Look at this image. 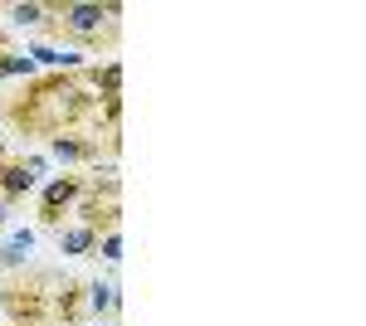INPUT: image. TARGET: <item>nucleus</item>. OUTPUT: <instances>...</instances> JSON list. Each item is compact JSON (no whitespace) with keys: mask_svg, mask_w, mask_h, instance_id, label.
<instances>
[{"mask_svg":"<svg viewBox=\"0 0 366 326\" xmlns=\"http://www.w3.org/2000/svg\"><path fill=\"white\" fill-rule=\"evenodd\" d=\"M79 195H84V175H59V180H49L44 195H39V224L59 229L64 210H74V205H79Z\"/></svg>","mask_w":366,"mask_h":326,"instance_id":"obj_1","label":"nucleus"},{"mask_svg":"<svg viewBox=\"0 0 366 326\" xmlns=\"http://www.w3.org/2000/svg\"><path fill=\"white\" fill-rule=\"evenodd\" d=\"M49 156L64 165H79V161H103V146L98 136H79V132H59L49 136Z\"/></svg>","mask_w":366,"mask_h":326,"instance_id":"obj_2","label":"nucleus"},{"mask_svg":"<svg viewBox=\"0 0 366 326\" xmlns=\"http://www.w3.org/2000/svg\"><path fill=\"white\" fill-rule=\"evenodd\" d=\"M34 185H39V175H34L25 161H0V200H5V205H15V200L29 195Z\"/></svg>","mask_w":366,"mask_h":326,"instance_id":"obj_3","label":"nucleus"},{"mask_svg":"<svg viewBox=\"0 0 366 326\" xmlns=\"http://www.w3.org/2000/svg\"><path fill=\"white\" fill-rule=\"evenodd\" d=\"M98 248V234L88 229V224H74V229H59V253H69V258H84Z\"/></svg>","mask_w":366,"mask_h":326,"instance_id":"obj_4","label":"nucleus"},{"mask_svg":"<svg viewBox=\"0 0 366 326\" xmlns=\"http://www.w3.org/2000/svg\"><path fill=\"white\" fill-rule=\"evenodd\" d=\"M84 302H88V312H108V317H117V307H122V297H117V282H88L84 287Z\"/></svg>","mask_w":366,"mask_h":326,"instance_id":"obj_5","label":"nucleus"},{"mask_svg":"<svg viewBox=\"0 0 366 326\" xmlns=\"http://www.w3.org/2000/svg\"><path fill=\"white\" fill-rule=\"evenodd\" d=\"M29 253H34V229H20V234H15V239H10V244L0 248V268H25L29 263Z\"/></svg>","mask_w":366,"mask_h":326,"instance_id":"obj_6","label":"nucleus"},{"mask_svg":"<svg viewBox=\"0 0 366 326\" xmlns=\"http://www.w3.org/2000/svg\"><path fill=\"white\" fill-rule=\"evenodd\" d=\"M88 83L98 88V98H122V63H117V58L98 63V68L88 73Z\"/></svg>","mask_w":366,"mask_h":326,"instance_id":"obj_7","label":"nucleus"},{"mask_svg":"<svg viewBox=\"0 0 366 326\" xmlns=\"http://www.w3.org/2000/svg\"><path fill=\"white\" fill-rule=\"evenodd\" d=\"M79 307H84V282H64L59 297H54V312L64 317V326L79 322Z\"/></svg>","mask_w":366,"mask_h":326,"instance_id":"obj_8","label":"nucleus"},{"mask_svg":"<svg viewBox=\"0 0 366 326\" xmlns=\"http://www.w3.org/2000/svg\"><path fill=\"white\" fill-rule=\"evenodd\" d=\"M10 20L20 29H34V25H54V5H10Z\"/></svg>","mask_w":366,"mask_h":326,"instance_id":"obj_9","label":"nucleus"},{"mask_svg":"<svg viewBox=\"0 0 366 326\" xmlns=\"http://www.w3.org/2000/svg\"><path fill=\"white\" fill-rule=\"evenodd\" d=\"M98 258H108V263H117L122 258V229H113V234H98V248H93Z\"/></svg>","mask_w":366,"mask_h":326,"instance_id":"obj_10","label":"nucleus"},{"mask_svg":"<svg viewBox=\"0 0 366 326\" xmlns=\"http://www.w3.org/2000/svg\"><path fill=\"white\" fill-rule=\"evenodd\" d=\"M5 219H10V205H5V200H0V224H5Z\"/></svg>","mask_w":366,"mask_h":326,"instance_id":"obj_11","label":"nucleus"},{"mask_svg":"<svg viewBox=\"0 0 366 326\" xmlns=\"http://www.w3.org/2000/svg\"><path fill=\"white\" fill-rule=\"evenodd\" d=\"M0 161H5V136H0Z\"/></svg>","mask_w":366,"mask_h":326,"instance_id":"obj_12","label":"nucleus"},{"mask_svg":"<svg viewBox=\"0 0 366 326\" xmlns=\"http://www.w3.org/2000/svg\"><path fill=\"white\" fill-rule=\"evenodd\" d=\"M0 54H5V29H0Z\"/></svg>","mask_w":366,"mask_h":326,"instance_id":"obj_13","label":"nucleus"}]
</instances>
